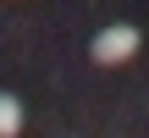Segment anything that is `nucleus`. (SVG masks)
Masks as SVG:
<instances>
[{
	"instance_id": "obj_1",
	"label": "nucleus",
	"mask_w": 149,
	"mask_h": 138,
	"mask_svg": "<svg viewBox=\"0 0 149 138\" xmlns=\"http://www.w3.org/2000/svg\"><path fill=\"white\" fill-rule=\"evenodd\" d=\"M133 50H138V28H133V22H116V28H105V33L94 39V61H105V66L127 61Z\"/></svg>"
},
{
	"instance_id": "obj_2",
	"label": "nucleus",
	"mask_w": 149,
	"mask_h": 138,
	"mask_svg": "<svg viewBox=\"0 0 149 138\" xmlns=\"http://www.w3.org/2000/svg\"><path fill=\"white\" fill-rule=\"evenodd\" d=\"M22 133V105L11 94H0V138H17Z\"/></svg>"
}]
</instances>
